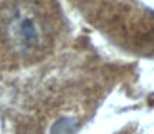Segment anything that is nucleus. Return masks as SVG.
I'll return each instance as SVG.
<instances>
[{"instance_id": "f257e3e1", "label": "nucleus", "mask_w": 154, "mask_h": 134, "mask_svg": "<svg viewBox=\"0 0 154 134\" xmlns=\"http://www.w3.org/2000/svg\"><path fill=\"white\" fill-rule=\"evenodd\" d=\"M7 30L15 48L23 53L40 48L47 38L45 20L32 2H18L15 5Z\"/></svg>"}, {"instance_id": "f03ea898", "label": "nucleus", "mask_w": 154, "mask_h": 134, "mask_svg": "<svg viewBox=\"0 0 154 134\" xmlns=\"http://www.w3.org/2000/svg\"><path fill=\"white\" fill-rule=\"evenodd\" d=\"M78 127V121L75 117H61V119L55 121L51 126L50 134H75Z\"/></svg>"}]
</instances>
